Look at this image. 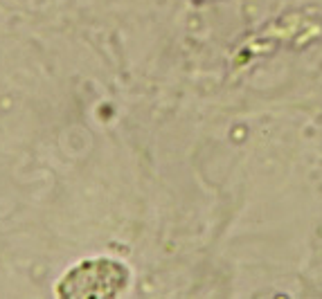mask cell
<instances>
[{
	"instance_id": "obj_1",
	"label": "cell",
	"mask_w": 322,
	"mask_h": 299,
	"mask_svg": "<svg viewBox=\"0 0 322 299\" xmlns=\"http://www.w3.org/2000/svg\"><path fill=\"white\" fill-rule=\"evenodd\" d=\"M129 265L118 259L99 256L72 265L54 286V295L63 299H109L120 297L129 288Z\"/></svg>"
}]
</instances>
